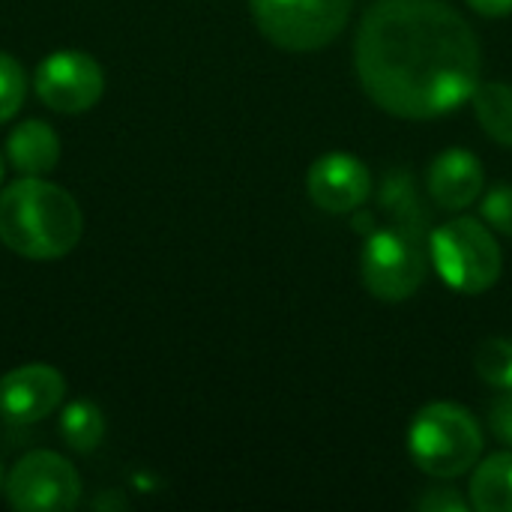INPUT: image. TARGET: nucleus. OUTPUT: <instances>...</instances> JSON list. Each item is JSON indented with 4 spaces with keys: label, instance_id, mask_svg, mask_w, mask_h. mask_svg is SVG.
<instances>
[{
    "label": "nucleus",
    "instance_id": "4468645a",
    "mask_svg": "<svg viewBox=\"0 0 512 512\" xmlns=\"http://www.w3.org/2000/svg\"><path fill=\"white\" fill-rule=\"evenodd\" d=\"M471 507L477 512H512V453H495L477 462Z\"/></svg>",
    "mask_w": 512,
    "mask_h": 512
},
{
    "label": "nucleus",
    "instance_id": "6e6552de",
    "mask_svg": "<svg viewBox=\"0 0 512 512\" xmlns=\"http://www.w3.org/2000/svg\"><path fill=\"white\" fill-rule=\"evenodd\" d=\"M36 96L60 114H84L90 111L105 90V72L96 57L87 51L63 48L48 54L33 75Z\"/></svg>",
    "mask_w": 512,
    "mask_h": 512
},
{
    "label": "nucleus",
    "instance_id": "aec40b11",
    "mask_svg": "<svg viewBox=\"0 0 512 512\" xmlns=\"http://www.w3.org/2000/svg\"><path fill=\"white\" fill-rule=\"evenodd\" d=\"M414 507L423 512H468L471 498H465L459 489H429L426 495L417 498Z\"/></svg>",
    "mask_w": 512,
    "mask_h": 512
},
{
    "label": "nucleus",
    "instance_id": "9b49d317",
    "mask_svg": "<svg viewBox=\"0 0 512 512\" xmlns=\"http://www.w3.org/2000/svg\"><path fill=\"white\" fill-rule=\"evenodd\" d=\"M426 186H429V198L441 210L459 213V210L471 207L474 201H480V195L486 189V171H483V162L471 150L450 147L432 159Z\"/></svg>",
    "mask_w": 512,
    "mask_h": 512
},
{
    "label": "nucleus",
    "instance_id": "ddd939ff",
    "mask_svg": "<svg viewBox=\"0 0 512 512\" xmlns=\"http://www.w3.org/2000/svg\"><path fill=\"white\" fill-rule=\"evenodd\" d=\"M6 159L18 174L42 177L54 171L60 159V138L42 120H24L6 138Z\"/></svg>",
    "mask_w": 512,
    "mask_h": 512
},
{
    "label": "nucleus",
    "instance_id": "b1692460",
    "mask_svg": "<svg viewBox=\"0 0 512 512\" xmlns=\"http://www.w3.org/2000/svg\"><path fill=\"white\" fill-rule=\"evenodd\" d=\"M93 507H96V510H102V507H126V501H123L120 495H117V498H96Z\"/></svg>",
    "mask_w": 512,
    "mask_h": 512
},
{
    "label": "nucleus",
    "instance_id": "6ab92c4d",
    "mask_svg": "<svg viewBox=\"0 0 512 512\" xmlns=\"http://www.w3.org/2000/svg\"><path fill=\"white\" fill-rule=\"evenodd\" d=\"M480 216L492 231L512 237V183H498L480 195Z\"/></svg>",
    "mask_w": 512,
    "mask_h": 512
},
{
    "label": "nucleus",
    "instance_id": "f3484780",
    "mask_svg": "<svg viewBox=\"0 0 512 512\" xmlns=\"http://www.w3.org/2000/svg\"><path fill=\"white\" fill-rule=\"evenodd\" d=\"M474 369L483 384L495 390H510L512 387V339L507 336H492L480 342L474 354Z\"/></svg>",
    "mask_w": 512,
    "mask_h": 512
},
{
    "label": "nucleus",
    "instance_id": "423d86ee",
    "mask_svg": "<svg viewBox=\"0 0 512 512\" xmlns=\"http://www.w3.org/2000/svg\"><path fill=\"white\" fill-rule=\"evenodd\" d=\"M363 285L372 297L384 303H402L426 282L429 273V243L390 225L375 228L366 237L360 255Z\"/></svg>",
    "mask_w": 512,
    "mask_h": 512
},
{
    "label": "nucleus",
    "instance_id": "20e7f679",
    "mask_svg": "<svg viewBox=\"0 0 512 512\" xmlns=\"http://www.w3.org/2000/svg\"><path fill=\"white\" fill-rule=\"evenodd\" d=\"M429 258L441 279L462 294L489 291L504 270V255L492 228L474 216H459L441 228H432Z\"/></svg>",
    "mask_w": 512,
    "mask_h": 512
},
{
    "label": "nucleus",
    "instance_id": "f257e3e1",
    "mask_svg": "<svg viewBox=\"0 0 512 512\" xmlns=\"http://www.w3.org/2000/svg\"><path fill=\"white\" fill-rule=\"evenodd\" d=\"M369 99L402 120H435L468 102L483 54L474 27L444 0H378L354 39Z\"/></svg>",
    "mask_w": 512,
    "mask_h": 512
},
{
    "label": "nucleus",
    "instance_id": "f03ea898",
    "mask_svg": "<svg viewBox=\"0 0 512 512\" xmlns=\"http://www.w3.org/2000/svg\"><path fill=\"white\" fill-rule=\"evenodd\" d=\"M84 231L78 201L57 183L21 177L0 192V240L9 252L30 261L69 255Z\"/></svg>",
    "mask_w": 512,
    "mask_h": 512
},
{
    "label": "nucleus",
    "instance_id": "5701e85b",
    "mask_svg": "<svg viewBox=\"0 0 512 512\" xmlns=\"http://www.w3.org/2000/svg\"><path fill=\"white\" fill-rule=\"evenodd\" d=\"M354 213H357V210H354ZM375 228H378V225H375V216H372V213H366V210L360 207V213L354 216V231H357V234H363V237H369Z\"/></svg>",
    "mask_w": 512,
    "mask_h": 512
},
{
    "label": "nucleus",
    "instance_id": "393cba45",
    "mask_svg": "<svg viewBox=\"0 0 512 512\" xmlns=\"http://www.w3.org/2000/svg\"><path fill=\"white\" fill-rule=\"evenodd\" d=\"M0 495H6V474H3V468H0Z\"/></svg>",
    "mask_w": 512,
    "mask_h": 512
},
{
    "label": "nucleus",
    "instance_id": "a211bd4d",
    "mask_svg": "<svg viewBox=\"0 0 512 512\" xmlns=\"http://www.w3.org/2000/svg\"><path fill=\"white\" fill-rule=\"evenodd\" d=\"M24 93H27L24 66L12 54L0 51V126L9 123L21 111Z\"/></svg>",
    "mask_w": 512,
    "mask_h": 512
},
{
    "label": "nucleus",
    "instance_id": "a878e982",
    "mask_svg": "<svg viewBox=\"0 0 512 512\" xmlns=\"http://www.w3.org/2000/svg\"><path fill=\"white\" fill-rule=\"evenodd\" d=\"M0 180H3V156H0Z\"/></svg>",
    "mask_w": 512,
    "mask_h": 512
},
{
    "label": "nucleus",
    "instance_id": "9d476101",
    "mask_svg": "<svg viewBox=\"0 0 512 512\" xmlns=\"http://www.w3.org/2000/svg\"><path fill=\"white\" fill-rule=\"evenodd\" d=\"M309 198L315 207L327 213H354L369 201L372 192V174L369 168L351 156V153H327L312 162L309 177H306Z\"/></svg>",
    "mask_w": 512,
    "mask_h": 512
},
{
    "label": "nucleus",
    "instance_id": "412c9836",
    "mask_svg": "<svg viewBox=\"0 0 512 512\" xmlns=\"http://www.w3.org/2000/svg\"><path fill=\"white\" fill-rule=\"evenodd\" d=\"M489 429L501 444L512 447V387L501 390L489 405Z\"/></svg>",
    "mask_w": 512,
    "mask_h": 512
},
{
    "label": "nucleus",
    "instance_id": "2eb2a0df",
    "mask_svg": "<svg viewBox=\"0 0 512 512\" xmlns=\"http://www.w3.org/2000/svg\"><path fill=\"white\" fill-rule=\"evenodd\" d=\"M471 102H474V111H477L483 132L492 141L512 147V84H507V81H480Z\"/></svg>",
    "mask_w": 512,
    "mask_h": 512
},
{
    "label": "nucleus",
    "instance_id": "39448f33",
    "mask_svg": "<svg viewBox=\"0 0 512 512\" xmlns=\"http://www.w3.org/2000/svg\"><path fill=\"white\" fill-rule=\"evenodd\" d=\"M354 0H249L258 30L285 51L327 48L348 24Z\"/></svg>",
    "mask_w": 512,
    "mask_h": 512
},
{
    "label": "nucleus",
    "instance_id": "dca6fc26",
    "mask_svg": "<svg viewBox=\"0 0 512 512\" xmlns=\"http://www.w3.org/2000/svg\"><path fill=\"white\" fill-rule=\"evenodd\" d=\"M60 438L75 453H93L105 438V417L93 402H69L60 411Z\"/></svg>",
    "mask_w": 512,
    "mask_h": 512
},
{
    "label": "nucleus",
    "instance_id": "4be33fe9",
    "mask_svg": "<svg viewBox=\"0 0 512 512\" xmlns=\"http://www.w3.org/2000/svg\"><path fill=\"white\" fill-rule=\"evenodd\" d=\"M468 6L489 18H504L512 12V0H468Z\"/></svg>",
    "mask_w": 512,
    "mask_h": 512
},
{
    "label": "nucleus",
    "instance_id": "f8f14e48",
    "mask_svg": "<svg viewBox=\"0 0 512 512\" xmlns=\"http://www.w3.org/2000/svg\"><path fill=\"white\" fill-rule=\"evenodd\" d=\"M378 201H381V210H387L393 219H396V228L420 237L429 243V234H432V213L423 201V192L414 180V174L408 168H390L384 174V183H381V192H378Z\"/></svg>",
    "mask_w": 512,
    "mask_h": 512
},
{
    "label": "nucleus",
    "instance_id": "1a4fd4ad",
    "mask_svg": "<svg viewBox=\"0 0 512 512\" xmlns=\"http://www.w3.org/2000/svg\"><path fill=\"white\" fill-rule=\"evenodd\" d=\"M66 378L48 363H27L0 378V417L9 423H39L60 408Z\"/></svg>",
    "mask_w": 512,
    "mask_h": 512
},
{
    "label": "nucleus",
    "instance_id": "0eeeda50",
    "mask_svg": "<svg viewBox=\"0 0 512 512\" xmlns=\"http://www.w3.org/2000/svg\"><path fill=\"white\" fill-rule=\"evenodd\" d=\"M78 501L81 477L54 450H33L6 474V504L15 512H66Z\"/></svg>",
    "mask_w": 512,
    "mask_h": 512
},
{
    "label": "nucleus",
    "instance_id": "7ed1b4c3",
    "mask_svg": "<svg viewBox=\"0 0 512 512\" xmlns=\"http://www.w3.org/2000/svg\"><path fill=\"white\" fill-rule=\"evenodd\" d=\"M408 453L423 474L456 480L477 468L483 456V429L468 408L456 402H432L411 420Z\"/></svg>",
    "mask_w": 512,
    "mask_h": 512
}]
</instances>
